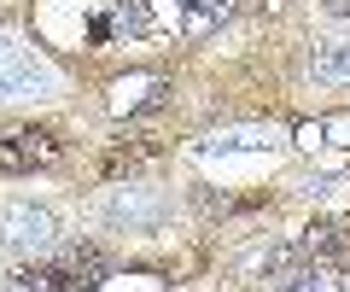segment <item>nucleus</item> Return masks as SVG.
<instances>
[{
	"instance_id": "nucleus-8",
	"label": "nucleus",
	"mask_w": 350,
	"mask_h": 292,
	"mask_svg": "<svg viewBox=\"0 0 350 292\" xmlns=\"http://www.w3.org/2000/svg\"><path fill=\"white\" fill-rule=\"evenodd\" d=\"M163 94H170V82L163 77H135V82H117L111 88V111L123 117V111H146V105H158Z\"/></svg>"
},
{
	"instance_id": "nucleus-4",
	"label": "nucleus",
	"mask_w": 350,
	"mask_h": 292,
	"mask_svg": "<svg viewBox=\"0 0 350 292\" xmlns=\"http://www.w3.org/2000/svg\"><path fill=\"white\" fill-rule=\"evenodd\" d=\"M163 216H170V199L158 187H111V199H105V222L129 228V234L163 228Z\"/></svg>"
},
{
	"instance_id": "nucleus-5",
	"label": "nucleus",
	"mask_w": 350,
	"mask_h": 292,
	"mask_svg": "<svg viewBox=\"0 0 350 292\" xmlns=\"http://www.w3.org/2000/svg\"><path fill=\"white\" fill-rule=\"evenodd\" d=\"M59 158V135L53 129H6L0 135V170L6 176H29V170Z\"/></svg>"
},
{
	"instance_id": "nucleus-3",
	"label": "nucleus",
	"mask_w": 350,
	"mask_h": 292,
	"mask_svg": "<svg viewBox=\"0 0 350 292\" xmlns=\"http://www.w3.org/2000/svg\"><path fill=\"white\" fill-rule=\"evenodd\" d=\"M0 245H12V252H53L59 245V222H53L47 204L12 199L0 211Z\"/></svg>"
},
{
	"instance_id": "nucleus-1",
	"label": "nucleus",
	"mask_w": 350,
	"mask_h": 292,
	"mask_svg": "<svg viewBox=\"0 0 350 292\" xmlns=\"http://www.w3.org/2000/svg\"><path fill=\"white\" fill-rule=\"evenodd\" d=\"M24 94H36V100L41 94H59V70L36 47L0 36V100H24Z\"/></svg>"
},
{
	"instance_id": "nucleus-2",
	"label": "nucleus",
	"mask_w": 350,
	"mask_h": 292,
	"mask_svg": "<svg viewBox=\"0 0 350 292\" xmlns=\"http://www.w3.org/2000/svg\"><path fill=\"white\" fill-rule=\"evenodd\" d=\"M105 275H111V257H105L100 245H64L47 269H36V275H24V280L29 287L41 280V287H53V292H94Z\"/></svg>"
},
{
	"instance_id": "nucleus-7",
	"label": "nucleus",
	"mask_w": 350,
	"mask_h": 292,
	"mask_svg": "<svg viewBox=\"0 0 350 292\" xmlns=\"http://www.w3.org/2000/svg\"><path fill=\"white\" fill-rule=\"evenodd\" d=\"M310 77L321 88H350V41H327L310 53Z\"/></svg>"
},
{
	"instance_id": "nucleus-6",
	"label": "nucleus",
	"mask_w": 350,
	"mask_h": 292,
	"mask_svg": "<svg viewBox=\"0 0 350 292\" xmlns=\"http://www.w3.org/2000/svg\"><path fill=\"white\" fill-rule=\"evenodd\" d=\"M280 146V129H269V123H245V129H222L216 140H204V152H275Z\"/></svg>"
}]
</instances>
